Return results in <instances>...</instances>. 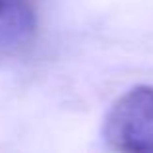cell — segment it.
I'll return each instance as SVG.
<instances>
[{"label": "cell", "mask_w": 153, "mask_h": 153, "mask_svg": "<svg viewBox=\"0 0 153 153\" xmlns=\"http://www.w3.org/2000/svg\"><path fill=\"white\" fill-rule=\"evenodd\" d=\"M103 140L116 151L153 153V85H136L111 105Z\"/></svg>", "instance_id": "obj_1"}, {"label": "cell", "mask_w": 153, "mask_h": 153, "mask_svg": "<svg viewBox=\"0 0 153 153\" xmlns=\"http://www.w3.org/2000/svg\"><path fill=\"white\" fill-rule=\"evenodd\" d=\"M35 29L37 19L29 0H0V56L25 49Z\"/></svg>", "instance_id": "obj_2"}]
</instances>
